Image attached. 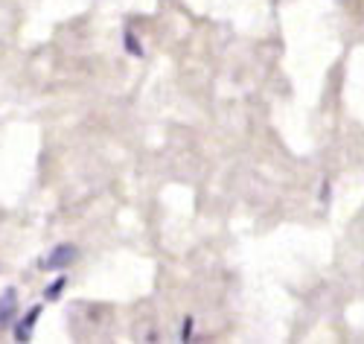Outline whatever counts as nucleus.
I'll list each match as a JSON object with an SVG mask.
<instances>
[{
  "mask_svg": "<svg viewBox=\"0 0 364 344\" xmlns=\"http://www.w3.org/2000/svg\"><path fill=\"white\" fill-rule=\"evenodd\" d=\"M73 257H76V248H73V245H58V251L47 257V266H50V269H62V266H68Z\"/></svg>",
  "mask_w": 364,
  "mask_h": 344,
  "instance_id": "f257e3e1",
  "label": "nucleus"
},
{
  "mask_svg": "<svg viewBox=\"0 0 364 344\" xmlns=\"http://www.w3.org/2000/svg\"><path fill=\"white\" fill-rule=\"evenodd\" d=\"M12 316H15V292H6L4 301H0V327H4Z\"/></svg>",
  "mask_w": 364,
  "mask_h": 344,
  "instance_id": "f03ea898",
  "label": "nucleus"
},
{
  "mask_svg": "<svg viewBox=\"0 0 364 344\" xmlns=\"http://www.w3.org/2000/svg\"><path fill=\"white\" fill-rule=\"evenodd\" d=\"M36 318H38V309H33V312H29V316H26V324L21 321V327H18V338H26V335H29V330H33Z\"/></svg>",
  "mask_w": 364,
  "mask_h": 344,
  "instance_id": "7ed1b4c3",
  "label": "nucleus"
}]
</instances>
